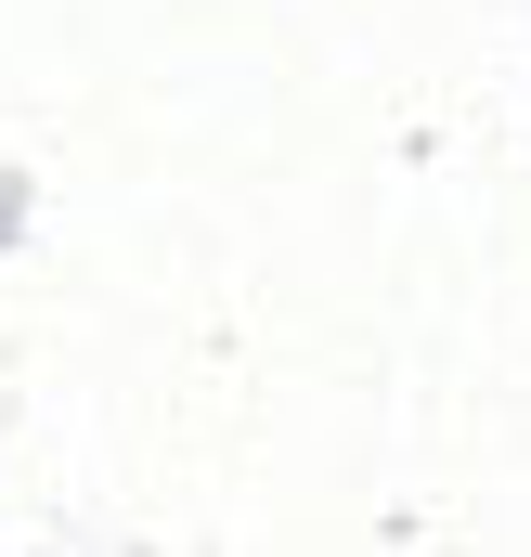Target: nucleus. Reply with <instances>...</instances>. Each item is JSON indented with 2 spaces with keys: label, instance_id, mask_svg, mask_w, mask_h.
Masks as SVG:
<instances>
[]
</instances>
